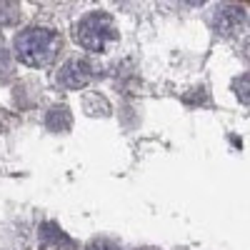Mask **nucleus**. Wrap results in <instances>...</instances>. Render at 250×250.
I'll return each mask as SVG.
<instances>
[{"label": "nucleus", "mask_w": 250, "mask_h": 250, "mask_svg": "<svg viewBox=\"0 0 250 250\" xmlns=\"http://www.w3.org/2000/svg\"><path fill=\"white\" fill-rule=\"evenodd\" d=\"M62 40L55 30L48 28H28L15 38V55L20 62L30 68H45L58 58Z\"/></svg>", "instance_id": "nucleus-1"}, {"label": "nucleus", "mask_w": 250, "mask_h": 250, "mask_svg": "<svg viewBox=\"0 0 250 250\" xmlns=\"http://www.w3.org/2000/svg\"><path fill=\"white\" fill-rule=\"evenodd\" d=\"M73 38L80 48H85L90 53H105L115 40H118V30L113 18L105 13H90L75 23L73 28Z\"/></svg>", "instance_id": "nucleus-2"}, {"label": "nucleus", "mask_w": 250, "mask_h": 250, "mask_svg": "<svg viewBox=\"0 0 250 250\" xmlns=\"http://www.w3.org/2000/svg\"><path fill=\"white\" fill-rule=\"evenodd\" d=\"M93 78V68H90V62L85 60H68L65 65L60 68L58 73V85L60 88H65V90H80V88H85L88 83Z\"/></svg>", "instance_id": "nucleus-3"}, {"label": "nucleus", "mask_w": 250, "mask_h": 250, "mask_svg": "<svg viewBox=\"0 0 250 250\" xmlns=\"http://www.w3.org/2000/svg\"><path fill=\"white\" fill-rule=\"evenodd\" d=\"M213 25L223 35H233L235 30H240L245 25V10L243 8H235V5L218 8L215 15H213Z\"/></svg>", "instance_id": "nucleus-4"}, {"label": "nucleus", "mask_w": 250, "mask_h": 250, "mask_svg": "<svg viewBox=\"0 0 250 250\" xmlns=\"http://www.w3.org/2000/svg\"><path fill=\"white\" fill-rule=\"evenodd\" d=\"M20 20V0H0V28L15 25Z\"/></svg>", "instance_id": "nucleus-5"}, {"label": "nucleus", "mask_w": 250, "mask_h": 250, "mask_svg": "<svg viewBox=\"0 0 250 250\" xmlns=\"http://www.w3.org/2000/svg\"><path fill=\"white\" fill-rule=\"evenodd\" d=\"M40 243H43V248H48V250H60V243L68 245V238L62 235L55 225H43V230H40Z\"/></svg>", "instance_id": "nucleus-6"}, {"label": "nucleus", "mask_w": 250, "mask_h": 250, "mask_svg": "<svg viewBox=\"0 0 250 250\" xmlns=\"http://www.w3.org/2000/svg\"><path fill=\"white\" fill-rule=\"evenodd\" d=\"M45 123H48V128H50V130H68L73 120H70L68 108H53Z\"/></svg>", "instance_id": "nucleus-7"}, {"label": "nucleus", "mask_w": 250, "mask_h": 250, "mask_svg": "<svg viewBox=\"0 0 250 250\" xmlns=\"http://www.w3.org/2000/svg\"><path fill=\"white\" fill-rule=\"evenodd\" d=\"M85 250H120L115 243H110V240H93Z\"/></svg>", "instance_id": "nucleus-8"}, {"label": "nucleus", "mask_w": 250, "mask_h": 250, "mask_svg": "<svg viewBox=\"0 0 250 250\" xmlns=\"http://www.w3.org/2000/svg\"><path fill=\"white\" fill-rule=\"evenodd\" d=\"M0 68L8 70V60H5V50H3V43H0Z\"/></svg>", "instance_id": "nucleus-9"}, {"label": "nucleus", "mask_w": 250, "mask_h": 250, "mask_svg": "<svg viewBox=\"0 0 250 250\" xmlns=\"http://www.w3.org/2000/svg\"><path fill=\"white\" fill-rule=\"evenodd\" d=\"M183 3H188V5H203L205 0H183Z\"/></svg>", "instance_id": "nucleus-10"}, {"label": "nucleus", "mask_w": 250, "mask_h": 250, "mask_svg": "<svg viewBox=\"0 0 250 250\" xmlns=\"http://www.w3.org/2000/svg\"><path fill=\"white\" fill-rule=\"evenodd\" d=\"M140 250H150V248H140Z\"/></svg>", "instance_id": "nucleus-11"}]
</instances>
